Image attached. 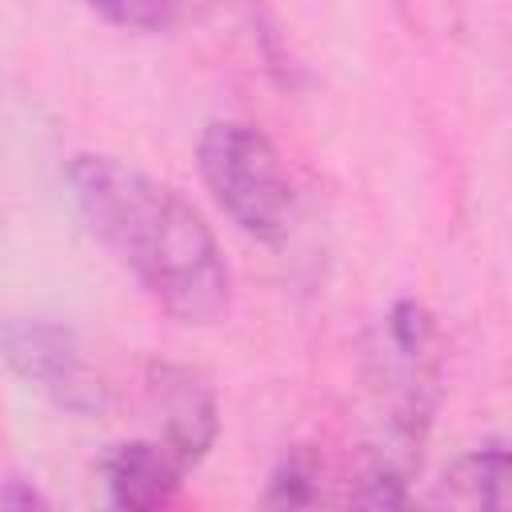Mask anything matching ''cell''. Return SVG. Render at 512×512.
Instances as JSON below:
<instances>
[{"label": "cell", "mask_w": 512, "mask_h": 512, "mask_svg": "<svg viewBox=\"0 0 512 512\" xmlns=\"http://www.w3.org/2000/svg\"><path fill=\"white\" fill-rule=\"evenodd\" d=\"M72 200L92 236L176 320L208 324L228 308V264L204 216L136 164L84 152L68 164Z\"/></svg>", "instance_id": "cell-1"}, {"label": "cell", "mask_w": 512, "mask_h": 512, "mask_svg": "<svg viewBox=\"0 0 512 512\" xmlns=\"http://www.w3.org/2000/svg\"><path fill=\"white\" fill-rule=\"evenodd\" d=\"M436 324L424 304L396 300L384 316L380 352H376V392L384 444L376 448L368 476L360 480L356 500L372 508L404 504L408 472L420 456L432 408H436Z\"/></svg>", "instance_id": "cell-2"}, {"label": "cell", "mask_w": 512, "mask_h": 512, "mask_svg": "<svg viewBox=\"0 0 512 512\" xmlns=\"http://www.w3.org/2000/svg\"><path fill=\"white\" fill-rule=\"evenodd\" d=\"M196 164L216 204L256 240H284L292 228V180L272 140L240 120H212L200 132Z\"/></svg>", "instance_id": "cell-3"}, {"label": "cell", "mask_w": 512, "mask_h": 512, "mask_svg": "<svg viewBox=\"0 0 512 512\" xmlns=\"http://www.w3.org/2000/svg\"><path fill=\"white\" fill-rule=\"evenodd\" d=\"M0 356L24 384L44 392L64 412L100 416L108 408V388L96 376L80 336L56 320L16 316L0 324Z\"/></svg>", "instance_id": "cell-4"}, {"label": "cell", "mask_w": 512, "mask_h": 512, "mask_svg": "<svg viewBox=\"0 0 512 512\" xmlns=\"http://www.w3.org/2000/svg\"><path fill=\"white\" fill-rule=\"evenodd\" d=\"M100 472H104L112 504L144 512V508H160L176 496L184 464L164 440H124L104 452Z\"/></svg>", "instance_id": "cell-5"}, {"label": "cell", "mask_w": 512, "mask_h": 512, "mask_svg": "<svg viewBox=\"0 0 512 512\" xmlns=\"http://www.w3.org/2000/svg\"><path fill=\"white\" fill-rule=\"evenodd\" d=\"M160 408H164V444L192 468L216 440V404L212 392L184 368H152Z\"/></svg>", "instance_id": "cell-6"}, {"label": "cell", "mask_w": 512, "mask_h": 512, "mask_svg": "<svg viewBox=\"0 0 512 512\" xmlns=\"http://www.w3.org/2000/svg\"><path fill=\"white\" fill-rule=\"evenodd\" d=\"M444 492L452 500H464V504L504 508L508 504V452H504V444H484V448H472L468 456H460L444 476Z\"/></svg>", "instance_id": "cell-7"}, {"label": "cell", "mask_w": 512, "mask_h": 512, "mask_svg": "<svg viewBox=\"0 0 512 512\" xmlns=\"http://www.w3.org/2000/svg\"><path fill=\"white\" fill-rule=\"evenodd\" d=\"M96 16H104L116 28H136V32H152L172 24L192 0H84Z\"/></svg>", "instance_id": "cell-8"}, {"label": "cell", "mask_w": 512, "mask_h": 512, "mask_svg": "<svg viewBox=\"0 0 512 512\" xmlns=\"http://www.w3.org/2000/svg\"><path fill=\"white\" fill-rule=\"evenodd\" d=\"M312 500H316V460H312V452L296 448L272 472L264 504H272V508H300V504H312Z\"/></svg>", "instance_id": "cell-9"}, {"label": "cell", "mask_w": 512, "mask_h": 512, "mask_svg": "<svg viewBox=\"0 0 512 512\" xmlns=\"http://www.w3.org/2000/svg\"><path fill=\"white\" fill-rule=\"evenodd\" d=\"M24 508H44V496L24 480H0V512H24Z\"/></svg>", "instance_id": "cell-10"}]
</instances>
